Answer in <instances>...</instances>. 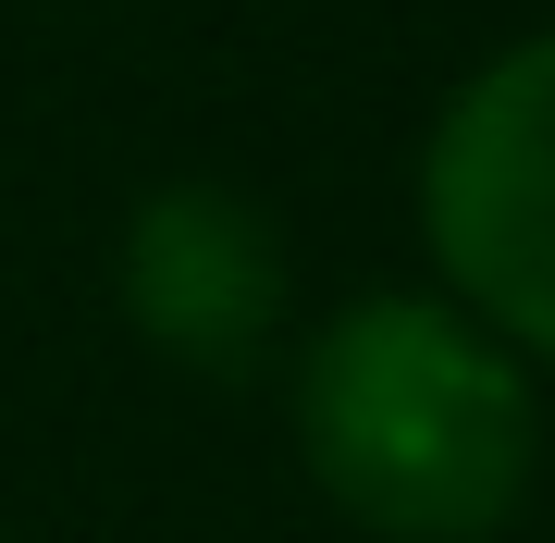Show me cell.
<instances>
[{
    "label": "cell",
    "mask_w": 555,
    "mask_h": 543,
    "mask_svg": "<svg viewBox=\"0 0 555 543\" xmlns=\"http://www.w3.org/2000/svg\"><path fill=\"white\" fill-rule=\"evenodd\" d=\"M309 482L383 543H494L531 494V371L456 297H358L297 359Z\"/></svg>",
    "instance_id": "cell-1"
},
{
    "label": "cell",
    "mask_w": 555,
    "mask_h": 543,
    "mask_svg": "<svg viewBox=\"0 0 555 543\" xmlns=\"http://www.w3.org/2000/svg\"><path fill=\"white\" fill-rule=\"evenodd\" d=\"M420 235L481 334L555 359V38L494 50L420 148Z\"/></svg>",
    "instance_id": "cell-2"
},
{
    "label": "cell",
    "mask_w": 555,
    "mask_h": 543,
    "mask_svg": "<svg viewBox=\"0 0 555 543\" xmlns=\"http://www.w3.org/2000/svg\"><path fill=\"white\" fill-rule=\"evenodd\" d=\"M124 309L160 359L247 371L284 322V235L235 185H160L124 222Z\"/></svg>",
    "instance_id": "cell-3"
}]
</instances>
